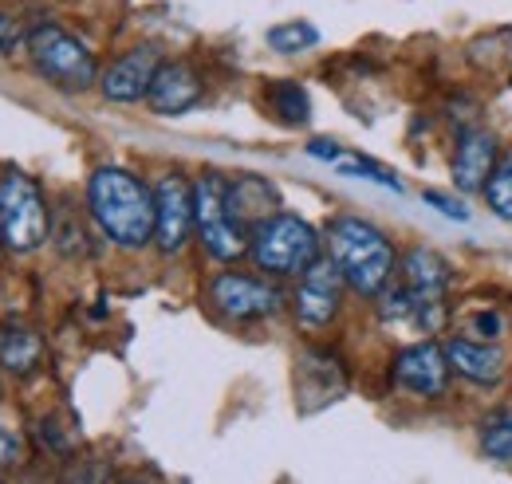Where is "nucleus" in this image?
Listing matches in <instances>:
<instances>
[{
    "label": "nucleus",
    "mask_w": 512,
    "mask_h": 484,
    "mask_svg": "<svg viewBox=\"0 0 512 484\" xmlns=\"http://www.w3.org/2000/svg\"><path fill=\"white\" fill-rule=\"evenodd\" d=\"M327 252L359 296H379L394 276V248L363 217H335L327 225Z\"/></svg>",
    "instance_id": "obj_2"
},
{
    "label": "nucleus",
    "mask_w": 512,
    "mask_h": 484,
    "mask_svg": "<svg viewBox=\"0 0 512 484\" xmlns=\"http://www.w3.org/2000/svg\"><path fill=\"white\" fill-rule=\"evenodd\" d=\"M193 217L201 244L213 260H237L249 252V229L229 209V182L217 170H205L193 185Z\"/></svg>",
    "instance_id": "obj_5"
},
{
    "label": "nucleus",
    "mask_w": 512,
    "mask_h": 484,
    "mask_svg": "<svg viewBox=\"0 0 512 484\" xmlns=\"http://www.w3.org/2000/svg\"><path fill=\"white\" fill-rule=\"evenodd\" d=\"M44 359V343L28 327H4L0 331V366L12 374H32Z\"/></svg>",
    "instance_id": "obj_17"
},
{
    "label": "nucleus",
    "mask_w": 512,
    "mask_h": 484,
    "mask_svg": "<svg viewBox=\"0 0 512 484\" xmlns=\"http://www.w3.org/2000/svg\"><path fill=\"white\" fill-rule=\"evenodd\" d=\"M343 272L339 264L327 256V260H312L304 272H300V288H296V315L304 327H327L335 315H339V300H343Z\"/></svg>",
    "instance_id": "obj_7"
},
{
    "label": "nucleus",
    "mask_w": 512,
    "mask_h": 484,
    "mask_svg": "<svg viewBox=\"0 0 512 484\" xmlns=\"http://www.w3.org/2000/svg\"><path fill=\"white\" fill-rule=\"evenodd\" d=\"M481 449L493 461H512V414H497L481 429Z\"/></svg>",
    "instance_id": "obj_22"
},
{
    "label": "nucleus",
    "mask_w": 512,
    "mask_h": 484,
    "mask_svg": "<svg viewBox=\"0 0 512 484\" xmlns=\"http://www.w3.org/2000/svg\"><path fill=\"white\" fill-rule=\"evenodd\" d=\"M209 300L221 315L229 319H260L272 315L280 307V292L256 276H241V272H221L209 284Z\"/></svg>",
    "instance_id": "obj_9"
},
{
    "label": "nucleus",
    "mask_w": 512,
    "mask_h": 484,
    "mask_svg": "<svg viewBox=\"0 0 512 484\" xmlns=\"http://www.w3.org/2000/svg\"><path fill=\"white\" fill-rule=\"evenodd\" d=\"M201 99V75L190 63H162L154 71V83L146 91V103L154 107V115H186Z\"/></svg>",
    "instance_id": "obj_12"
},
{
    "label": "nucleus",
    "mask_w": 512,
    "mask_h": 484,
    "mask_svg": "<svg viewBox=\"0 0 512 484\" xmlns=\"http://www.w3.org/2000/svg\"><path fill=\"white\" fill-rule=\"evenodd\" d=\"M485 201H489V209L497 217L512 221V150L505 158H497V166H493V174L485 182Z\"/></svg>",
    "instance_id": "obj_20"
},
{
    "label": "nucleus",
    "mask_w": 512,
    "mask_h": 484,
    "mask_svg": "<svg viewBox=\"0 0 512 484\" xmlns=\"http://www.w3.org/2000/svg\"><path fill=\"white\" fill-rule=\"evenodd\" d=\"M268 103L276 107V115L284 122H292V126H304V122L312 119V103H308V91L300 87V83H292V79H280V83H272V91H268Z\"/></svg>",
    "instance_id": "obj_18"
},
{
    "label": "nucleus",
    "mask_w": 512,
    "mask_h": 484,
    "mask_svg": "<svg viewBox=\"0 0 512 484\" xmlns=\"http://www.w3.org/2000/svg\"><path fill=\"white\" fill-rule=\"evenodd\" d=\"M449 359L446 347H434V343H414V347H402L398 359H394V382L418 398H442L449 386Z\"/></svg>",
    "instance_id": "obj_10"
},
{
    "label": "nucleus",
    "mask_w": 512,
    "mask_h": 484,
    "mask_svg": "<svg viewBox=\"0 0 512 484\" xmlns=\"http://www.w3.org/2000/svg\"><path fill=\"white\" fill-rule=\"evenodd\" d=\"M48 241V201L40 185L20 170L0 174V244L16 256Z\"/></svg>",
    "instance_id": "obj_4"
},
{
    "label": "nucleus",
    "mask_w": 512,
    "mask_h": 484,
    "mask_svg": "<svg viewBox=\"0 0 512 484\" xmlns=\"http://www.w3.org/2000/svg\"><path fill=\"white\" fill-rule=\"evenodd\" d=\"M493 166H497V138L489 130L461 134L457 154H453V185L461 193H477V189H485Z\"/></svg>",
    "instance_id": "obj_13"
},
{
    "label": "nucleus",
    "mask_w": 512,
    "mask_h": 484,
    "mask_svg": "<svg viewBox=\"0 0 512 484\" xmlns=\"http://www.w3.org/2000/svg\"><path fill=\"white\" fill-rule=\"evenodd\" d=\"M28 56L40 67L44 79H52L64 91H87L99 79V63L87 52L83 40H75L60 24H36L28 36Z\"/></svg>",
    "instance_id": "obj_6"
},
{
    "label": "nucleus",
    "mask_w": 512,
    "mask_h": 484,
    "mask_svg": "<svg viewBox=\"0 0 512 484\" xmlns=\"http://www.w3.org/2000/svg\"><path fill=\"white\" fill-rule=\"evenodd\" d=\"M446 359L461 378H469L477 386H497L505 378V355L493 343H485V339L453 335L446 343Z\"/></svg>",
    "instance_id": "obj_14"
},
{
    "label": "nucleus",
    "mask_w": 512,
    "mask_h": 484,
    "mask_svg": "<svg viewBox=\"0 0 512 484\" xmlns=\"http://www.w3.org/2000/svg\"><path fill=\"white\" fill-rule=\"evenodd\" d=\"M16 40H20V32H16V20L0 12V56H4V52H8Z\"/></svg>",
    "instance_id": "obj_27"
},
{
    "label": "nucleus",
    "mask_w": 512,
    "mask_h": 484,
    "mask_svg": "<svg viewBox=\"0 0 512 484\" xmlns=\"http://www.w3.org/2000/svg\"><path fill=\"white\" fill-rule=\"evenodd\" d=\"M308 154H312V158H320V162H335V158L343 154V146H339V142H331V138H312V142H308Z\"/></svg>",
    "instance_id": "obj_26"
},
{
    "label": "nucleus",
    "mask_w": 512,
    "mask_h": 484,
    "mask_svg": "<svg viewBox=\"0 0 512 484\" xmlns=\"http://www.w3.org/2000/svg\"><path fill=\"white\" fill-rule=\"evenodd\" d=\"M20 457H24V445H20V437H16V433H8V429H0V469H12V465H20Z\"/></svg>",
    "instance_id": "obj_25"
},
{
    "label": "nucleus",
    "mask_w": 512,
    "mask_h": 484,
    "mask_svg": "<svg viewBox=\"0 0 512 484\" xmlns=\"http://www.w3.org/2000/svg\"><path fill=\"white\" fill-rule=\"evenodd\" d=\"M339 174H347V178H363V182H375V185H386V189H402V182L386 170V166H379V162H371V158H363V154H339L335 162H331Z\"/></svg>",
    "instance_id": "obj_21"
},
{
    "label": "nucleus",
    "mask_w": 512,
    "mask_h": 484,
    "mask_svg": "<svg viewBox=\"0 0 512 484\" xmlns=\"http://www.w3.org/2000/svg\"><path fill=\"white\" fill-rule=\"evenodd\" d=\"M229 209L233 217L253 233V225H260L264 217H272L276 209V189L268 182H260L253 174H241V182L229 185Z\"/></svg>",
    "instance_id": "obj_16"
},
{
    "label": "nucleus",
    "mask_w": 512,
    "mask_h": 484,
    "mask_svg": "<svg viewBox=\"0 0 512 484\" xmlns=\"http://www.w3.org/2000/svg\"><path fill=\"white\" fill-rule=\"evenodd\" d=\"M501 327H505V319H501L497 311H477V315H469V339L493 343V339L501 335Z\"/></svg>",
    "instance_id": "obj_23"
},
{
    "label": "nucleus",
    "mask_w": 512,
    "mask_h": 484,
    "mask_svg": "<svg viewBox=\"0 0 512 484\" xmlns=\"http://www.w3.org/2000/svg\"><path fill=\"white\" fill-rule=\"evenodd\" d=\"M87 205L99 229L119 248H146L154 241V225H158L154 193L130 170H119V166L95 170L87 182Z\"/></svg>",
    "instance_id": "obj_1"
},
{
    "label": "nucleus",
    "mask_w": 512,
    "mask_h": 484,
    "mask_svg": "<svg viewBox=\"0 0 512 484\" xmlns=\"http://www.w3.org/2000/svg\"><path fill=\"white\" fill-rule=\"evenodd\" d=\"M316 44H320V32L308 20H288V24L268 28V48L280 52V56H296V52L316 48Z\"/></svg>",
    "instance_id": "obj_19"
},
{
    "label": "nucleus",
    "mask_w": 512,
    "mask_h": 484,
    "mask_svg": "<svg viewBox=\"0 0 512 484\" xmlns=\"http://www.w3.org/2000/svg\"><path fill=\"white\" fill-rule=\"evenodd\" d=\"M249 252L264 272L300 276L312 260H320V233L292 213H272L249 233Z\"/></svg>",
    "instance_id": "obj_3"
},
{
    "label": "nucleus",
    "mask_w": 512,
    "mask_h": 484,
    "mask_svg": "<svg viewBox=\"0 0 512 484\" xmlns=\"http://www.w3.org/2000/svg\"><path fill=\"white\" fill-rule=\"evenodd\" d=\"M154 205H158V225H154V241L166 256L182 252L190 241L193 225V189L178 174H166L162 182L154 185Z\"/></svg>",
    "instance_id": "obj_8"
},
{
    "label": "nucleus",
    "mask_w": 512,
    "mask_h": 484,
    "mask_svg": "<svg viewBox=\"0 0 512 484\" xmlns=\"http://www.w3.org/2000/svg\"><path fill=\"white\" fill-rule=\"evenodd\" d=\"M426 205H434V209H442L449 221H469V209L461 205V201H453V197H446V193H438V189H430L426 193Z\"/></svg>",
    "instance_id": "obj_24"
},
{
    "label": "nucleus",
    "mask_w": 512,
    "mask_h": 484,
    "mask_svg": "<svg viewBox=\"0 0 512 484\" xmlns=\"http://www.w3.org/2000/svg\"><path fill=\"white\" fill-rule=\"evenodd\" d=\"M402 284L426 300H446V288H449V264L430 252V248H410L402 256Z\"/></svg>",
    "instance_id": "obj_15"
},
{
    "label": "nucleus",
    "mask_w": 512,
    "mask_h": 484,
    "mask_svg": "<svg viewBox=\"0 0 512 484\" xmlns=\"http://www.w3.org/2000/svg\"><path fill=\"white\" fill-rule=\"evenodd\" d=\"M158 67H162L158 48H150V44L130 48V52H123L119 60L107 67V75L99 79V87H103V95L111 103H138V99H146Z\"/></svg>",
    "instance_id": "obj_11"
}]
</instances>
